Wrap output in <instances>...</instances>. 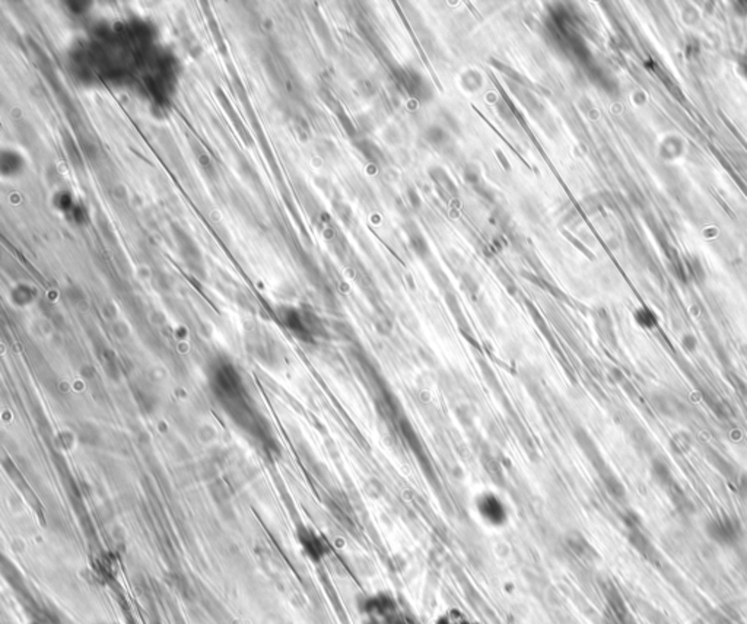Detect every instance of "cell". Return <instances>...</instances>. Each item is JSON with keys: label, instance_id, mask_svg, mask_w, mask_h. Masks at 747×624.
I'll return each instance as SVG.
<instances>
[{"label": "cell", "instance_id": "obj_1", "mask_svg": "<svg viewBox=\"0 0 747 624\" xmlns=\"http://www.w3.org/2000/svg\"><path fill=\"white\" fill-rule=\"evenodd\" d=\"M707 535L710 539L722 547H731L734 546L741 535V530L739 522L730 516H715V518L710 520L705 527Z\"/></svg>", "mask_w": 747, "mask_h": 624}, {"label": "cell", "instance_id": "obj_2", "mask_svg": "<svg viewBox=\"0 0 747 624\" xmlns=\"http://www.w3.org/2000/svg\"><path fill=\"white\" fill-rule=\"evenodd\" d=\"M476 509L480 518L489 525L499 527L508 520V512L504 502L494 493H483L476 501Z\"/></svg>", "mask_w": 747, "mask_h": 624}, {"label": "cell", "instance_id": "obj_3", "mask_svg": "<svg viewBox=\"0 0 747 624\" xmlns=\"http://www.w3.org/2000/svg\"><path fill=\"white\" fill-rule=\"evenodd\" d=\"M300 543L304 551L308 554V557L312 558V561H318V558H322L326 553V546L323 540L320 539L315 532L310 530H303L300 532Z\"/></svg>", "mask_w": 747, "mask_h": 624}, {"label": "cell", "instance_id": "obj_4", "mask_svg": "<svg viewBox=\"0 0 747 624\" xmlns=\"http://www.w3.org/2000/svg\"><path fill=\"white\" fill-rule=\"evenodd\" d=\"M426 137H428V140H430L431 143H435V145H441L442 142L447 140V135L441 130L439 127H432L431 130H430V133H428V136H426Z\"/></svg>", "mask_w": 747, "mask_h": 624}, {"label": "cell", "instance_id": "obj_5", "mask_svg": "<svg viewBox=\"0 0 747 624\" xmlns=\"http://www.w3.org/2000/svg\"><path fill=\"white\" fill-rule=\"evenodd\" d=\"M739 68H740L741 73L744 75V78L747 79V53L743 54V56L740 57V60H739Z\"/></svg>", "mask_w": 747, "mask_h": 624}, {"label": "cell", "instance_id": "obj_6", "mask_svg": "<svg viewBox=\"0 0 747 624\" xmlns=\"http://www.w3.org/2000/svg\"><path fill=\"white\" fill-rule=\"evenodd\" d=\"M442 624H468V623H466L461 617H456V618H448V620H447L445 623H442Z\"/></svg>", "mask_w": 747, "mask_h": 624}]
</instances>
